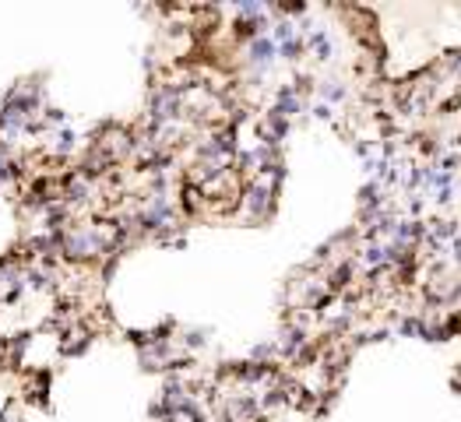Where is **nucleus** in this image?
<instances>
[{
    "label": "nucleus",
    "instance_id": "obj_1",
    "mask_svg": "<svg viewBox=\"0 0 461 422\" xmlns=\"http://www.w3.org/2000/svg\"><path fill=\"white\" fill-rule=\"evenodd\" d=\"M321 96H324L328 103H342V99H345V89H342L338 81H328L324 89H321Z\"/></svg>",
    "mask_w": 461,
    "mask_h": 422
}]
</instances>
